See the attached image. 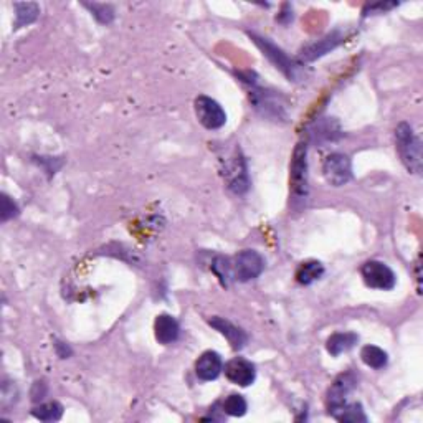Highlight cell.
<instances>
[{
	"label": "cell",
	"mask_w": 423,
	"mask_h": 423,
	"mask_svg": "<svg viewBox=\"0 0 423 423\" xmlns=\"http://www.w3.org/2000/svg\"><path fill=\"white\" fill-rule=\"evenodd\" d=\"M397 151L400 154L402 162L407 171L412 174L422 172V142L415 136L414 129L409 123H400L395 129Z\"/></svg>",
	"instance_id": "6da1fadb"
},
{
	"label": "cell",
	"mask_w": 423,
	"mask_h": 423,
	"mask_svg": "<svg viewBox=\"0 0 423 423\" xmlns=\"http://www.w3.org/2000/svg\"><path fill=\"white\" fill-rule=\"evenodd\" d=\"M291 193L295 202H305L308 197V147L300 142L291 162Z\"/></svg>",
	"instance_id": "7a4b0ae2"
},
{
	"label": "cell",
	"mask_w": 423,
	"mask_h": 423,
	"mask_svg": "<svg viewBox=\"0 0 423 423\" xmlns=\"http://www.w3.org/2000/svg\"><path fill=\"white\" fill-rule=\"evenodd\" d=\"M223 162V177L228 184V187L232 188L235 193H245L250 187V181H248L247 164L243 159L240 149H235L232 152L230 157H227Z\"/></svg>",
	"instance_id": "3957f363"
},
{
	"label": "cell",
	"mask_w": 423,
	"mask_h": 423,
	"mask_svg": "<svg viewBox=\"0 0 423 423\" xmlns=\"http://www.w3.org/2000/svg\"><path fill=\"white\" fill-rule=\"evenodd\" d=\"M233 278L242 283L252 281L265 270V260L255 250H243L232 261Z\"/></svg>",
	"instance_id": "277c9868"
},
{
	"label": "cell",
	"mask_w": 423,
	"mask_h": 423,
	"mask_svg": "<svg viewBox=\"0 0 423 423\" xmlns=\"http://www.w3.org/2000/svg\"><path fill=\"white\" fill-rule=\"evenodd\" d=\"M250 37L253 38V42H255L260 50L263 52V55L270 60V62L275 64L276 68H280L283 73L286 74L290 79H296L298 74H300V64H298L295 60H291L288 55L283 52L281 48H278L275 43H271L268 38H263V37H258L255 33H250Z\"/></svg>",
	"instance_id": "5b68a950"
},
{
	"label": "cell",
	"mask_w": 423,
	"mask_h": 423,
	"mask_svg": "<svg viewBox=\"0 0 423 423\" xmlns=\"http://www.w3.org/2000/svg\"><path fill=\"white\" fill-rule=\"evenodd\" d=\"M361 273H362V278H364L366 285L369 288H374V290L390 291L394 290L397 285L395 273L382 261L371 260L364 263Z\"/></svg>",
	"instance_id": "8992f818"
},
{
	"label": "cell",
	"mask_w": 423,
	"mask_h": 423,
	"mask_svg": "<svg viewBox=\"0 0 423 423\" xmlns=\"http://www.w3.org/2000/svg\"><path fill=\"white\" fill-rule=\"evenodd\" d=\"M322 174H325L326 181L334 187H341L347 184L352 179V164L351 159L346 154L334 152L326 157L322 164Z\"/></svg>",
	"instance_id": "52a82bcc"
},
{
	"label": "cell",
	"mask_w": 423,
	"mask_h": 423,
	"mask_svg": "<svg viewBox=\"0 0 423 423\" xmlns=\"http://www.w3.org/2000/svg\"><path fill=\"white\" fill-rule=\"evenodd\" d=\"M193 104H196V114L198 123H201L203 128L213 131V129H220L223 124L227 123V114L215 99L208 96H198Z\"/></svg>",
	"instance_id": "ba28073f"
},
{
	"label": "cell",
	"mask_w": 423,
	"mask_h": 423,
	"mask_svg": "<svg viewBox=\"0 0 423 423\" xmlns=\"http://www.w3.org/2000/svg\"><path fill=\"white\" fill-rule=\"evenodd\" d=\"M354 385L356 379L352 374H342L337 377L329 389V394H327V409H329L331 415H334L337 410L346 405V397L354 389Z\"/></svg>",
	"instance_id": "9c48e42d"
},
{
	"label": "cell",
	"mask_w": 423,
	"mask_h": 423,
	"mask_svg": "<svg viewBox=\"0 0 423 423\" xmlns=\"http://www.w3.org/2000/svg\"><path fill=\"white\" fill-rule=\"evenodd\" d=\"M225 376L227 379L233 382V384L240 385V387H248L252 385L256 379V371L255 366L252 364L250 361L247 359H233L225 364Z\"/></svg>",
	"instance_id": "30bf717a"
},
{
	"label": "cell",
	"mask_w": 423,
	"mask_h": 423,
	"mask_svg": "<svg viewBox=\"0 0 423 423\" xmlns=\"http://www.w3.org/2000/svg\"><path fill=\"white\" fill-rule=\"evenodd\" d=\"M223 371L222 357L215 351H207L196 362V374L202 380H215Z\"/></svg>",
	"instance_id": "8fae6325"
},
{
	"label": "cell",
	"mask_w": 423,
	"mask_h": 423,
	"mask_svg": "<svg viewBox=\"0 0 423 423\" xmlns=\"http://www.w3.org/2000/svg\"><path fill=\"white\" fill-rule=\"evenodd\" d=\"M208 325H210L212 327H215V329L220 332L222 336H225L228 342H230L233 349H243L247 344L248 337L245 332H243L240 327H237L235 325H232L230 321L223 320V317H218V316H213L208 320Z\"/></svg>",
	"instance_id": "7c38bea8"
},
{
	"label": "cell",
	"mask_w": 423,
	"mask_h": 423,
	"mask_svg": "<svg viewBox=\"0 0 423 423\" xmlns=\"http://www.w3.org/2000/svg\"><path fill=\"white\" fill-rule=\"evenodd\" d=\"M342 42H344V37H342L339 32H332L329 35H326L325 38L317 40L316 43H312L310 47L303 50V58H305L306 62H312V60L321 58L322 55L329 53L331 50L339 47Z\"/></svg>",
	"instance_id": "4fadbf2b"
},
{
	"label": "cell",
	"mask_w": 423,
	"mask_h": 423,
	"mask_svg": "<svg viewBox=\"0 0 423 423\" xmlns=\"http://www.w3.org/2000/svg\"><path fill=\"white\" fill-rule=\"evenodd\" d=\"M154 331H156V339L161 344H172V342L179 339L181 327H179V322L171 315H161L157 316Z\"/></svg>",
	"instance_id": "5bb4252c"
},
{
	"label": "cell",
	"mask_w": 423,
	"mask_h": 423,
	"mask_svg": "<svg viewBox=\"0 0 423 423\" xmlns=\"http://www.w3.org/2000/svg\"><path fill=\"white\" fill-rule=\"evenodd\" d=\"M359 341V336L354 334V332H337V334H332L326 342V349L331 356H341L344 352L351 351L352 347L357 344Z\"/></svg>",
	"instance_id": "9a60e30c"
},
{
	"label": "cell",
	"mask_w": 423,
	"mask_h": 423,
	"mask_svg": "<svg viewBox=\"0 0 423 423\" xmlns=\"http://www.w3.org/2000/svg\"><path fill=\"white\" fill-rule=\"evenodd\" d=\"M15 9V28H22L25 25L35 22L40 13V9L33 2H18L13 5Z\"/></svg>",
	"instance_id": "2e32d148"
},
{
	"label": "cell",
	"mask_w": 423,
	"mask_h": 423,
	"mask_svg": "<svg viewBox=\"0 0 423 423\" xmlns=\"http://www.w3.org/2000/svg\"><path fill=\"white\" fill-rule=\"evenodd\" d=\"M322 275H325V266L320 261H306L298 270L296 280L301 285H311V283L320 280Z\"/></svg>",
	"instance_id": "e0dca14e"
},
{
	"label": "cell",
	"mask_w": 423,
	"mask_h": 423,
	"mask_svg": "<svg viewBox=\"0 0 423 423\" xmlns=\"http://www.w3.org/2000/svg\"><path fill=\"white\" fill-rule=\"evenodd\" d=\"M32 415L40 422H57L63 415V405L58 402H47L40 404L32 410Z\"/></svg>",
	"instance_id": "ac0fdd59"
},
{
	"label": "cell",
	"mask_w": 423,
	"mask_h": 423,
	"mask_svg": "<svg viewBox=\"0 0 423 423\" xmlns=\"http://www.w3.org/2000/svg\"><path fill=\"white\" fill-rule=\"evenodd\" d=\"M361 357L364 361V364L372 367V369H384L387 366V352L377 346L362 347Z\"/></svg>",
	"instance_id": "d6986e66"
},
{
	"label": "cell",
	"mask_w": 423,
	"mask_h": 423,
	"mask_svg": "<svg viewBox=\"0 0 423 423\" xmlns=\"http://www.w3.org/2000/svg\"><path fill=\"white\" fill-rule=\"evenodd\" d=\"M336 420L339 422H351V423H357V422H367V417L362 410L361 404H351V405H344L342 409L336 412L334 415Z\"/></svg>",
	"instance_id": "ffe728a7"
},
{
	"label": "cell",
	"mask_w": 423,
	"mask_h": 423,
	"mask_svg": "<svg viewBox=\"0 0 423 423\" xmlns=\"http://www.w3.org/2000/svg\"><path fill=\"white\" fill-rule=\"evenodd\" d=\"M247 400L242 395L232 394L222 402V410L230 417H243L247 414Z\"/></svg>",
	"instance_id": "44dd1931"
},
{
	"label": "cell",
	"mask_w": 423,
	"mask_h": 423,
	"mask_svg": "<svg viewBox=\"0 0 423 423\" xmlns=\"http://www.w3.org/2000/svg\"><path fill=\"white\" fill-rule=\"evenodd\" d=\"M212 270L217 275L218 280H220L222 286L228 288V286H230V281L235 280V278H233L232 263H230V260H228V258L217 256L215 261H213V265H212Z\"/></svg>",
	"instance_id": "7402d4cb"
},
{
	"label": "cell",
	"mask_w": 423,
	"mask_h": 423,
	"mask_svg": "<svg viewBox=\"0 0 423 423\" xmlns=\"http://www.w3.org/2000/svg\"><path fill=\"white\" fill-rule=\"evenodd\" d=\"M84 5L91 10L94 17H96L101 23H109L114 18V9L111 5H106V4H84Z\"/></svg>",
	"instance_id": "603a6c76"
},
{
	"label": "cell",
	"mask_w": 423,
	"mask_h": 423,
	"mask_svg": "<svg viewBox=\"0 0 423 423\" xmlns=\"http://www.w3.org/2000/svg\"><path fill=\"white\" fill-rule=\"evenodd\" d=\"M18 213V207L17 203L13 201H10V197H7L4 193L2 196V212H0V215H2V222H7L9 218L15 217Z\"/></svg>",
	"instance_id": "cb8c5ba5"
},
{
	"label": "cell",
	"mask_w": 423,
	"mask_h": 423,
	"mask_svg": "<svg viewBox=\"0 0 423 423\" xmlns=\"http://www.w3.org/2000/svg\"><path fill=\"white\" fill-rule=\"evenodd\" d=\"M397 4H374V5H369V7H367L366 10H364V15H371V13H376L377 10H389V9H394Z\"/></svg>",
	"instance_id": "d4e9b609"
}]
</instances>
